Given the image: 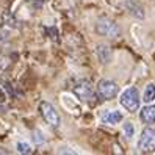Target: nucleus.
<instances>
[{"instance_id":"nucleus-1","label":"nucleus","mask_w":155,"mask_h":155,"mask_svg":"<svg viewBox=\"0 0 155 155\" xmlns=\"http://www.w3.org/2000/svg\"><path fill=\"white\" fill-rule=\"evenodd\" d=\"M119 102L121 105L125 108L127 111H136L140 108V102H141V97H140V93L135 86H130L127 88L125 91H122V94L119 97Z\"/></svg>"},{"instance_id":"nucleus-2","label":"nucleus","mask_w":155,"mask_h":155,"mask_svg":"<svg viewBox=\"0 0 155 155\" xmlns=\"http://www.w3.org/2000/svg\"><path fill=\"white\" fill-rule=\"evenodd\" d=\"M96 33L100 36H107V38H117L121 35V28L117 27L116 22L110 19H99L96 24Z\"/></svg>"},{"instance_id":"nucleus-3","label":"nucleus","mask_w":155,"mask_h":155,"mask_svg":"<svg viewBox=\"0 0 155 155\" xmlns=\"http://www.w3.org/2000/svg\"><path fill=\"white\" fill-rule=\"evenodd\" d=\"M138 149L141 153H152L155 152V130L150 127H146L143 130L140 141H138Z\"/></svg>"},{"instance_id":"nucleus-4","label":"nucleus","mask_w":155,"mask_h":155,"mask_svg":"<svg viewBox=\"0 0 155 155\" xmlns=\"http://www.w3.org/2000/svg\"><path fill=\"white\" fill-rule=\"evenodd\" d=\"M39 111H41L45 122L52 127H55V129H58L60 124H61V117H60L58 111L55 110V107L50 105L49 102H41L39 104Z\"/></svg>"},{"instance_id":"nucleus-5","label":"nucleus","mask_w":155,"mask_h":155,"mask_svg":"<svg viewBox=\"0 0 155 155\" xmlns=\"http://www.w3.org/2000/svg\"><path fill=\"white\" fill-rule=\"evenodd\" d=\"M117 91H119V86L113 80H100L97 83V96L102 100L114 99L117 96Z\"/></svg>"},{"instance_id":"nucleus-6","label":"nucleus","mask_w":155,"mask_h":155,"mask_svg":"<svg viewBox=\"0 0 155 155\" xmlns=\"http://www.w3.org/2000/svg\"><path fill=\"white\" fill-rule=\"evenodd\" d=\"M74 94L80 100H83V102H93V100L96 99L94 89H93V86H91V83L88 80L78 81V83L74 86Z\"/></svg>"},{"instance_id":"nucleus-7","label":"nucleus","mask_w":155,"mask_h":155,"mask_svg":"<svg viewBox=\"0 0 155 155\" xmlns=\"http://www.w3.org/2000/svg\"><path fill=\"white\" fill-rule=\"evenodd\" d=\"M140 119L144 124H153L155 122V105H146L140 111Z\"/></svg>"},{"instance_id":"nucleus-8","label":"nucleus","mask_w":155,"mask_h":155,"mask_svg":"<svg viewBox=\"0 0 155 155\" xmlns=\"http://www.w3.org/2000/svg\"><path fill=\"white\" fill-rule=\"evenodd\" d=\"M122 119H124V116H122L121 111H111V110H107V113L102 114V122L110 124V125L119 124Z\"/></svg>"},{"instance_id":"nucleus-9","label":"nucleus","mask_w":155,"mask_h":155,"mask_svg":"<svg viewBox=\"0 0 155 155\" xmlns=\"http://www.w3.org/2000/svg\"><path fill=\"white\" fill-rule=\"evenodd\" d=\"M97 57H99V60L102 63H110L111 58H113V53H111V50H110L108 45L100 44V45H97Z\"/></svg>"},{"instance_id":"nucleus-10","label":"nucleus","mask_w":155,"mask_h":155,"mask_svg":"<svg viewBox=\"0 0 155 155\" xmlns=\"http://www.w3.org/2000/svg\"><path fill=\"white\" fill-rule=\"evenodd\" d=\"M155 100V83H149L144 89V94H143V102L146 104H150Z\"/></svg>"},{"instance_id":"nucleus-11","label":"nucleus","mask_w":155,"mask_h":155,"mask_svg":"<svg viewBox=\"0 0 155 155\" xmlns=\"http://www.w3.org/2000/svg\"><path fill=\"white\" fill-rule=\"evenodd\" d=\"M17 152L19 153H31L33 149L30 147V144H27V143H17Z\"/></svg>"},{"instance_id":"nucleus-12","label":"nucleus","mask_w":155,"mask_h":155,"mask_svg":"<svg viewBox=\"0 0 155 155\" xmlns=\"http://www.w3.org/2000/svg\"><path fill=\"white\" fill-rule=\"evenodd\" d=\"M124 133L127 138H132V136L135 135V125L132 122H125L124 124Z\"/></svg>"},{"instance_id":"nucleus-13","label":"nucleus","mask_w":155,"mask_h":155,"mask_svg":"<svg viewBox=\"0 0 155 155\" xmlns=\"http://www.w3.org/2000/svg\"><path fill=\"white\" fill-rule=\"evenodd\" d=\"M5 100V93L2 91V88H0V102H3Z\"/></svg>"}]
</instances>
